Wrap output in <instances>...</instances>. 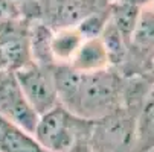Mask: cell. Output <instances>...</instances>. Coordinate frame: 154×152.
Listing matches in <instances>:
<instances>
[{
  "mask_svg": "<svg viewBox=\"0 0 154 152\" xmlns=\"http://www.w3.org/2000/svg\"><path fill=\"white\" fill-rule=\"evenodd\" d=\"M78 72H96L110 67L108 52L101 37L84 38L81 46L67 62Z\"/></svg>",
  "mask_w": 154,
  "mask_h": 152,
  "instance_id": "8",
  "label": "cell"
},
{
  "mask_svg": "<svg viewBox=\"0 0 154 152\" xmlns=\"http://www.w3.org/2000/svg\"><path fill=\"white\" fill-rule=\"evenodd\" d=\"M140 9L142 8L128 3H108V21L115 26V29L122 35L127 43H130V37L137 23Z\"/></svg>",
  "mask_w": 154,
  "mask_h": 152,
  "instance_id": "12",
  "label": "cell"
},
{
  "mask_svg": "<svg viewBox=\"0 0 154 152\" xmlns=\"http://www.w3.org/2000/svg\"><path fill=\"white\" fill-rule=\"evenodd\" d=\"M154 67V9L143 6L130 37L127 58L118 70L124 76H149Z\"/></svg>",
  "mask_w": 154,
  "mask_h": 152,
  "instance_id": "4",
  "label": "cell"
},
{
  "mask_svg": "<svg viewBox=\"0 0 154 152\" xmlns=\"http://www.w3.org/2000/svg\"><path fill=\"white\" fill-rule=\"evenodd\" d=\"M154 148V96L148 91L136 119V139L133 152H148Z\"/></svg>",
  "mask_w": 154,
  "mask_h": 152,
  "instance_id": "11",
  "label": "cell"
},
{
  "mask_svg": "<svg viewBox=\"0 0 154 152\" xmlns=\"http://www.w3.org/2000/svg\"><path fill=\"white\" fill-rule=\"evenodd\" d=\"M32 62L31 20L21 17L0 25V70L15 72Z\"/></svg>",
  "mask_w": 154,
  "mask_h": 152,
  "instance_id": "6",
  "label": "cell"
},
{
  "mask_svg": "<svg viewBox=\"0 0 154 152\" xmlns=\"http://www.w3.org/2000/svg\"><path fill=\"white\" fill-rule=\"evenodd\" d=\"M0 116L34 134L38 114L26 100L14 72L0 70Z\"/></svg>",
  "mask_w": 154,
  "mask_h": 152,
  "instance_id": "7",
  "label": "cell"
},
{
  "mask_svg": "<svg viewBox=\"0 0 154 152\" xmlns=\"http://www.w3.org/2000/svg\"><path fill=\"white\" fill-rule=\"evenodd\" d=\"M14 75L26 100L38 117L60 103L54 79V66H43L32 61L15 70Z\"/></svg>",
  "mask_w": 154,
  "mask_h": 152,
  "instance_id": "5",
  "label": "cell"
},
{
  "mask_svg": "<svg viewBox=\"0 0 154 152\" xmlns=\"http://www.w3.org/2000/svg\"><path fill=\"white\" fill-rule=\"evenodd\" d=\"M107 23H108V5L105 8L96 9L90 12L87 17H84L76 28L82 34L84 38H93V37L101 35Z\"/></svg>",
  "mask_w": 154,
  "mask_h": 152,
  "instance_id": "13",
  "label": "cell"
},
{
  "mask_svg": "<svg viewBox=\"0 0 154 152\" xmlns=\"http://www.w3.org/2000/svg\"><path fill=\"white\" fill-rule=\"evenodd\" d=\"M15 2H18V3H23V2H29V0H15Z\"/></svg>",
  "mask_w": 154,
  "mask_h": 152,
  "instance_id": "18",
  "label": "cell"
},
{
  "mask_svg": "<svg viewBox=\"0 0 154 152\" xmlns=\"http://www.w3.org/2000/svg\"><path fill=\"white\" fill-rule=\"evenodd\" d=\"M93 120L75 116L57 105L38 117L34 139L48 152H90Z\"/></svg>",
  "mask_w": 154,
  "mask_h": 152,
  "instance_id": "2",
  "label": "cell"
},
{
  "mask_svg": "<svg viewBox=\"0 0 154 152\" xmlns=\"http://www.w3.org/2000/svg\"><path fill=\"white\" fill-rule=\"evenodd\" d=\"M23 17L20 3L15 0H0V25Z\"/></svg>",
  "mask_w": 154,
  "mask_h": 152,
  "instance_id": "14",
  "label": "cell"
},
{
  "mask_svg": "<svg viewBox=\"0 0 154 152\" xmlns=\"http://www.w3.org/2000/svg\"><path fill=\"white\" fill-rule=\"evenodd\" d=\"M82 41H84V37L78 31V28H66V29L52 31L49 49H51L54 62L67 64Z\"/></svg>",
  "mask_w": 154,
  "mask_h": 152,
  "instance_id": "10",
  "label": "cell"
},
{
  "mask_svg": "<svg viewBox=\"0 0 154 152\" xmlns=\"http://www.w3.org/2000/svg\"><path fill=\"white\" fill-rule=\"evenodd\" d=\"M0 152H48L15 123L0 116Z\"/></svg>",
  "mask_w": 154,
  "mask_h": 152,
  "instance_id": "9",
  "label": "cell"
},
{
  "mask_svg": "<svg viewBox=\"0 0 154 152\" xmlns=\"http://www.w3.org/2000/svg\"><path fill=\"white\" fill-rule=\"evenodd\" d=\"M149 93L154 96V82H152V85H151V88H149Z\"/></svg>",
  "mask_w": 154,
  "mask_h": 152,
  "instance_id": "17",
  "label": "cell"
},
{
  "mask_svg": "<svg viewBox=\"0 0 154 152\" xmlns=\"http://www.w3.org/2000/svg\"><path fill=\"white\" fill-rule=\"evenodd\" d=\"M85 2H89V3H93L95 6H99V8H104V6H107L110 2L108 0H85Z\"/></svg>",
  "mask_w": 154,
  "mask_h": 152,
  "instance_id": "16",
  "label": "cell"
},
{
  "mask_svg": "<svg viewBox=\"0 0 154 152\" xmlns=\"http://www.w3.org/2000/svg\"><path fill=\"white\" fill-rule=\"evenodd\" d=\"M139 108L122 105L112 114L93 120L90 152H133Z\"/></svg>",
  "mask_w": 154,
  "mask_h": 152,
  "instance_id": "3",
  "label": "cell"
},
{
  "mask_svg": "<svg viewBox=\"0 0 154 152\" xmlns=\"http://www.w3.org/2000/svg\"><path fill=\"white\" fill-rule=\"evenodd\" d=\"M108 2H116V3H128V5H134L139 8L148 6L151 0H108Z\"/></svg>",
  "mask_w": 154,
  "mask_h": 152,
  "instance_id": "15",
  "label": "cell"
},
{
  "mask_svg": "<svg viewBox=\"0 0 154 152\" xmlns=\"http://www.w3.org/2000/svg\"><path fill=\"white\" fill-rule=\"evenodd\" d=\"M54 79L60 105L87 120L102 119L125 102V76L113 67L78 72L70 64H55Z\"/></svg>",
  "mask_w": 154,
  "mask_h": 152,
  "instance_id": "1",
  "label": "cell"
}]
</instances>
